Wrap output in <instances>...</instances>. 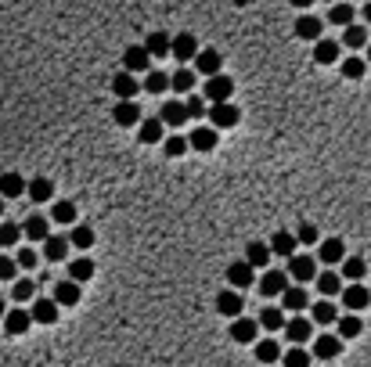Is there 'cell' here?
I'll list each match as a JSON object with an SVG mask.
<instances>
[{
  "instance_id": "cell-19",
  "label": "cell",
  "mask_w": 371,
  "mask_h": 367,
  "mask_svg": "<svg viewBox=\"0 0 371 367\" xmlns=\"http://www.w3.org/2000/svg\"><path fill=\"white\" fill-rule=\"evenodd\" d=\"M310 335H313V321H310V317H289V324H285V339H289L292 346L310 342Z\"/></svg>"
},
{
  "instance_id": "cell-30",
  "label": "cell",
  "mask_w": 371,
  "mask_h": 367,
  "mask_svg": "<svg viewBox=\"0 0 371 367\" xmlns=\"http://www.w3.org/2000/svg\"><path fill=\"white\" fill-rule=\"evenodd\" d=\"M163 133H166V123L158 119V116H151V119L141 123V137H137V141H141V144H158V141H166Z\"/></svg>"
},
{
  "instance_id": "cell-45",
  "label": "cell",
  "mask_w": 371,
  "mask_h": 367,
  "mask_svg": "<svg viewBox=\"0 0 371 367\" xmlns=\"http://www.w3.org/2000/svg\"><path fill=\"white\" fill-rule=\"evenodd\" d=\"M339 69H343V76H346V80H360V76L367 72V58L350 55V58H343V62H339Z\"/></svg>"
},
{
  "instance_id": "cell-3",
  "label": "cell",
  "mask_w": 371,
  "mask_h": 367,
  "mask_svg": "<svg viewBox=\"0 0 371 367\" xmlns=\"http://www.w3.org/2000/svg\"><path fill=\"white\" fill-rule=\"evenodd\" d=\"M249 285H259V281H256V267H249L245 259L231 263V267H227V288H235V292H245Z\"/></svg>"
},
{
  "instance_id": "cell-20",
  "label": "cell",
  "mask_w": 371,
  "mask_h": 367,
  "mask_svg": "<svg viewBox=\"0 0 371 367\" xmlns=\"http://www.w3.org/2000/svg\"><path fill=\"white\" fill-rule=\"evenodd\" d=\"M29 195V180L22 173H0V198H22Z\"/></svg>"
},
{
  "instance_id": "cell-50",
  "label": "cell",
  "mask_w": 371,
  "mask_h": 367,
  "mask_svg": "<svg viewBox=\"0 0 371 367\" xmlns=\"http://www.w3.org/2000/svg\"><path fill=\"white\" fill-rule=\"evenodd\" d=\"M33 295H36V285H33L29 278H22V281L11 285V299H15V302H29Z\"/></svg>"
},
{
  "instance_id": "cell-33",
  "label": "cell",
  "mask_w": 371,
  "mask_h": 367,
  "mask_svg": "<svg viewBox=\"0 0 371 367\" xmlns=\"http://www.w3.org/2000/svg\"><path fill=\"white\" fill-rule=\"evenodd\" d=\"M256 321H259V328H267V332H285V324H289L285 310H278V306H267Z\"/></svg>"
},
{
  "instance_id": "cell-5",
  "label": "cell",
  "mask_w": 371,
  "mask_h": 367,
  "mask_svg": "<svg viewBox=\"0 0 371 367\" xmlns=\"http://www.w3.org/2000/svg\"><path fill=\"white\" fill-rule=\"evenodd\" d=\"M231 339H235L238 346H256V342H259V321H252V317L231 321Z\"/></svg>"
},
{
  "instance_id": "cell-4",
  "label": "cell",
  "mask_w": 371,
  "mask_h": 367,
  "mask_svg": "<svg viewBox=\"0 0 371 367\" xmlns=\"http://www.w3.org/2000/svg\"><path fill=\"white\" fill-rule=\"evenodd\" d=\"M231 94H235V80L231 76H213V80H205V97L213 101V104H227L231 101Z\"/></svg>"
},
{
  "instance_id": "cell-39",
  "label": "cell",
  "mask_w": 371,
  "mask_h": 367,
  "mask_svg": "<svg viewBox=\"0 0 371 367\" xmlns=\"http://www.w3.org/2000/svg\"><path fill=\"white\" fill-rule=\"evenodd\" d=\"M50 224H76V202L62 198L50 205Z\"/></svg>"
},
{
  "instance_id": "cell-22",
  "label": "cell",
  "mask_w": 371,
  "mask_h": 367,
  "mask_svg": "<svg viewBox=\"0 0 371 367\" xmlns=\"http://www.w3.org/2000/svg\"><path fill=\"white\" fill-rule=\"evenodd\" d=\"M58 310H62V306H58L55 299L36 295V302H33L29 313H33V321H36V324H55V321H58Z\"/></svg>"
},
{
  "instance_id": "cell-35",
  "label": "cell",
  "mask_w": 371,
  "mask_h": 367,
  "mask_svg": "<svg viewBox=\"0 0 371 367\" xmlns=\"http://www.w3.org/2000/svg\"><path fill=\"white\" fill-rule=\"evenodd\" d=\"M252 353H256V360L259 363H274V360H281L285 353H281V346H278V339H259L256 346H252Z\"/></svg>"
},
{
  "instance_id": "cell-48",
  "label": "cell",
  "mask_w": 371,
  "mask_h": 367,
  "mask_svg": "<svg viewBox=\"0 0 371 367\" xmlns=\"http://www.w3.org/2000/svg\"><path fill=\"white\" fill-rule=\"evenodd\" d=\"M22 238H26L22 224H4V227H0V248H11V245H18Z\"/></svg>"
},
{
  "instance_id": "cell-41",
  "label": "cell",
  "mask_w": 371,
  "mask_h": 367,
  "mask_svg": "<svg viewBox=\"0 0 371 367\" xmlns=\"http://www.w3.org/2000/svg\"><path fill=\"white\" fill-rule=\"evenodd\" d=\"M353 15H357V11H353V4H346V0H339V4L328 8V22H332V26H343V29L353 26Z\"/></svg>"
},
{
  "instance_id": "cell-46",
  "label": "cell",
  "mask_w": 371,
  "mask_h": 367,
  "mask_svg": "<svg viewBox=\"0 0 371 367\" xmlns=\"http://www.w3.org/2000/svg\"><path fill=\"white\" fill-rule=\"evenodd\" d=\"M69 241H72V248L87 252V248H94V231H90V227H83V224H76V227L69 231Z\"/></svg>"
},
{
  "instance_id": "cell-25",
  "label": "cell",
  "mask_w": 371,
  "mask_h": 367,
  "mask_svg": "<svg viewBox=\"0 0 371 367\" xmlns=\"http://www.w3.org/2000/svg\"><path fill=\"white\" fill-rule=\"evenodd\" d=\"M29 328H33V313L29 310H8V317H4L8 335H26Z\"/></svg>"
},
{
  "instance_id": "cell-58",
  "label": "cell",
  "mask_w": 371,
  "mask_h": 367,
  "mask_svg": "<svg viewBox=\"0 0 371 367\" xmlns=\"http://www.w3.org/2000/svg\"><path fill=\"white\" fill-rule=\"evenodd\" d=\"M0 217H4V198H0Z\"/></svg>"
},
{
  "instance_id": "cell-32",
  "label": "cell",
  "mask_w": 371,
  "mask_h": 367,
  "mask_svg": "<svg viewBox=\"0 0 371 367\" xmlns=\"http://www.w3.org/2000/svg\"><path fill=\"white\" fill-rule=\"evenodd\" d=\"M271 256H274V252H271V245H263V241H249V248H245V263H249V267H256V270H263Z\"/></svg>"
},
{
  "instance_id": "cell-42",
  "label": "cell",
  "mask_w": 371,
  "mask_h": 367,
  "mask_svg": "<svg viewBox=\"0 0 371 367\" xmlns=\"http://www.w3.org/2000/svg\"><path fill=\"white\" fill-rule=\"evenodd\" d=\"M29 198H33V202H50V198H55V180L33 177V180H29Z\"/></svg>"
},
{
  "instance_id": "cell-2",
  "label": "cell",
  "mask_w": 371,
  "mask_h": 367,
  "mask_svg": "<svg viewBox=\"0 0 371 367\" xmlns=\"http://www.w3.org/2000/svg\"><path fill=\"white\" fill-rule=\"evenodd\" d=\"M289 278H292L296 285L317 281V259H313V256H303V252H296V256L289 259Z\"/></svg>"
},
{
  "instance_id": "cell-56",
  "label": "cell",
  "mask_w": 371,
  "mask_h": 367,
  "mask_svg": "<svg viewBox=\"0 0 371 367\" xmlns=\"http://www.w3.org/2000/svg\"><path fill=\"white\" fill-rule=\"evenodd\" d=\"M4 317H8V302L0 299V324H4Z\"/></svg>"
},
{
  "instance_id": "cell-61",
  "label": "cell",
  "mask_w": 371,
  "mask_h": 367,
  "mask_svg": "<svg viewBox=\"0 0 371 367\" xmlns=\"http://www.w3.org/2000/svg\"><path fill=\"white\" fill-rule=\"evenodd\" d=\"M364 4H367V0H364Z\"/></svg>"
},
{
  "instance_id": "cell-59",
  "label": "cell",
  "mask_w": 371,
  "mask_h": 367,
  "mask_svg": "<svg viewBox=\"0 0 371 367\" xmlns=\"http://www.w3.org/2000/svg\"><path fill=\"white\" fill-rule=\"evenodd\" d=\"M367 65H371V43H367Z\"/></svg>"
},
{
  "instance_id": "cell-16",
  "label": "cell",
  "mask_w": 371,
  "mask_h": 367,
  "mask_svg": "<svg viewBox=\"0 0 371 367\" xmlns=\"http://www.w3.org/2000/svg\"><path fill=\"white\" fill-rule=\"evenodd\" d=\"M296 36L306 40V43H317V40H325V22L317 18V15H303L296 22Z\"/></svg>"
},
{
  "instance_id": "cell-43",
  "label": "cell",
  "mask_w": 371,
  "mask_h": 367,
  "mask_svg": "<svg viewBox=\"0 0 371 367\" xmlns=\"http://www.w3.org/2000/svg\"><path fill=\"white\" fill-rule=\"evenodd\" d=\"M343 47H350V50H360V47H367V29H364L360 22H353L350 29H343Z\"/></svg>"
},
{
  "instance_id": "cell-21",
  "label": "cell",
  "mask_w": 371,
  "mask_h": 367,
  "mask_svg": "<svg viewBox=\"0 0 371 367\" xmlns=\"http://www.w3.org/2000/svg\"><path fill=\"white\" fill-rule=\"evenodd\" d=\"M112 119H116V126H141L144 123V116H141V109H137V104L134 101H119L116 104V109H112Z\"/></svg>"
},
{
  "instance_id": "cell-36",
  "label": "cell",
  "mask_w": 371,
  "mask_h": 367,
  "mask_svg": "<svg viewBox=\"0 0 371 367\" xmlns=\"http://www.w3.org/2000/svg\"><path fill=\"white\" fill-rule=\"evenodd\" d=\"M364 332V321L357 317V313H343V317H339V324H335V335L346 342V339H357Z\"/></svg>"
},
{
  "instance_id": "cell-17",
  "label": "cell",
  "mask_w": 371,
  "mask_h": 367,
  "mask_svg": "<svg viewBox=\"0 0 371 367\" xmlns=\"http://www.w3.org/2000/svg\"><path fill=\"white\" fill-rule=\"evenodd\" d=\"M158 119H163L166 126H173V130H181L191 116H188V104L184 101H166L163 109H158Z\"/></svg>"
},
{
  "instance_id": "cell-31",
  "label": "cell",
  "mask_w": 371,
  "mask_h": 367,
  "mask_svg": "<svg viewBox=\"0 0 371 367\" xmlns=\"http://www.w3.org/2000/svg\"><path fill=\"white\" fill-rule=\"evenodd\" d=\"M296 245H299V238L292 234V231H274V238H271V252L274 256H296Z\"/></svg>"
},
{
  "instance_id": "cell-52",
  "label": "cell",
  "mask_w": 371,
  "mask_h": 367,
  "mask_svg": "<svg viewBox=\"0 0 371 367\" xmlns=\"http://www.w3.org/2000/svg\"><path fill=\"white\" fill-rule=\"evenodd\" d=\"M296 238H299V245H321V234H317L313 224H303V227L296 231Z\"/></svg>"
},
{
  "instance_id": "cell-11",
  "label": "cell",
  "mask_w": 371,
  "mask_h": 367,
  "mask_svg": "<svg viewBox=\"0 0 371 367\" xmlns=\"http://www.w3.org/2000/svg\"><path fill=\"white\" fill-rule=\"evenodd\" d=\"M22 231H26V238L29 241H47L50 238V217H40V213H29L26 220H22Z\"/></svg>"
},
{
  "instance_id": "cell-55",
  "label": "cell",
  "mask_w": 371,
  "mask_h": 367,
  "mask_svg": "<svg viewBox=\"0 0 371 367\" xmlns=\"http://www.w3.org/2000/svg\"><path fill=\"white\" fill-rule=\"evenodd\" d=\"M360 15H364V22H371V0H367V4L360 8Z\"/></svg>"
},
{
  "instance_id": "cell-9",
  "label": "cell",
  "mask_w": 371,
  "mask_h": 367,
  "mask_svg": "<svg viewBox=\"0 0 371 367\" xmlns=\"http://www.w3.org/2000/svg\"><path fill=\"white\" fill-rule=\"evenodd\" d=\"M313 62L317 65H335V62H343V40H317L313 43Z\"/></svg>"
},
{
  "instance_id": "cell-51",
  "label": "cell",
  "mask_w": 371,
  "mask_h": 367,
  "mask_svg": "<svg viewBox=\"0 0 371 367\" xmlns=\"http://www.w3.org/2000/svg\"><path fill=\"white\" fill-rule=\"evenodd\" d=\"M18 270H22V267H18L15 256H0V281H15Z\"/></svg>"
},
{
  "instance_id": "cell-7",
  "label": "cell",
  "mask_w": 371,
  "mask_h": 367,
  "mask_svg": "<svg viewBox=\"0 0 371 367\" xmlns=\"http://www.w3.org/2000/svg\"><path fill=\"white\" fill-rule=\"evenodd\" d=\"M313 360H335L339 353H343V339L339 335H332V332H325V335H317L313 339Z\"/></svg>"
},
{
  "instance_id": "cell-37",
  "label": "cell",
  "mask_w": 371,
  "mask_h": 367,
  "mask_svg": "<svg viewBox=\"0 0 371 367\" xmlns=\"http://www.w3.org/2000/svg\"><path fill=\"white\" fill-rule=\"evenodd\" d=\"M364 274H367V263H364V259H360V256H346V263H343V281L360 285Z\"/></svg>"
},
{
  "instance_id": "cell-60",
  "label": "cell",
  "mask_w": 371,
  "mask_h": 367,
  "mask_svg": "<svg viewBox=\"0 0 371 367\" xmlns=\"http://www.w3.org/2000/svg\"><path fill=\"white\" fill-rule=\"evenodd\" d=\"M328 4H339V0H328Z\"/></svg>"
},
{
  "instance_id": "cell-53",
  "label": "cell",
  "mask_w": 371,
  "mask_h": 367,
  "mask_svg": "<svg viewBox=\"0 0 371 367\" xmlns=\"http://www.w3.org/2000/svg\"><path fill=\"white\" fill-rule=\"evenodd\" d=\"M184 104H188V116H191V119H202V116L209 112V109H205V101H202V97H195V94H191Z\"/></svg>"
},
{
  "instance_id": "cell-1",
  "label": "cell",
  "mask_w": 371,
  "mask_h": 367,
  "mask_svg": "<svg viewBox=\"0 0 371 367\" xmlns=\"http://www.w3.org/2000/svg\"><path fill=\"white\" fill-rule=\"evenodd\" d=\"M292 288V278H289V270H263V278H259V292H263V299H281L285 292Z\"/></svg>"
},
{
  "instance_id": "cell-12",
  "label": "cell",
  "mask_w": 371,
  "mask_h": 367,
  "mask_svg": "<svg viewBox=\"0 0 371 367\" xmlns=\"http://www.w3.org/2000/svg\"><path fill=\"white\" fill-rule=\"evenodd\" d=\"M339 299H343V310H350V313H357V310H367V306H371V292H367L364 285H346Z\"/></svg>"
},
{
  "instance_id": "cell-23",
  "label": "cell",
  "mask_w": 371,
  "mask_h": 367,
  "mask_svg": "<svg viewBox=\"0 0 371 367\" xmlns=\"http://www.w3.org/2000/svg\"><path fill=\"white\" fill-rule=\"evenodd\" d=\"M281 310H289L292 317H299V310H310V295L303 285H292L285 295H281Z\"/></svg>"
},
{
  "instance_id": "cell-24",
  "label": "cell",
  "mask_w": 371,
  "mask_h": 367,
  "mask_svg": "<svg viewBox=\"0 0 371 367\" xmlns=\"http://www.w3.org/2000/svg\"><path fill=\"white\" fill-rule=\"evenodd\" d=\"M188 141H191L195 151H213L220 137H217V126H195V130L188 133Z\"/></svg>"
},
{
  "instance_id": "cell-10",
  "label": "cell",
  "mask_w": 371,
  "mask_h": 367,
  "mask_svg": "<svg viewBox=\"0 0 371 367\" xmlns=\"http://www.w3.org/2000/svg\"><path fill=\"white\" fill-rule=\"evenodd\" d=\"M242 310H245V302H242V292H235V288H224V292H217V313H224V317L238 321V317H242Z\"/></svg>"
},
{
  "instance_id": "cell-54",
  "label": "cell",
  "mask_w": 371,
  "mask_h": 367,
  "mask_svg": "<svg viewBox=\"0 0 371 367\" xmlns=\"http://www.w3.org/2000/svg\"><path fill=\"white\" fill-rule=\"evenodd\" d=\"M15 259H18V267H22V270H33V267H36V248H22Z\"/></svg>"
},
{
  "instance_id": "cell-28",
  "label": "cell",
  "mask_w": 371,
  "mask_h": 367,
  "mask_svg": "<svg viewBox=\"0 0 371 367\" xmlns=\"http://www.w3.org/2000/svg\"><path fill=\"white\" fill-rule=\"evenodd\" d=\"M69 248H72V241H69L65 234H50V238L43 241V256L50 259V263H62Z\"/></svg>"
},
{
  "instance_id": "cell-14",
  "label": "cell",
  "mask_w": 371,
  "mask_h": 367,
  "mask_svg": "<svg viewBox=\"0 0 371 367\" xmlns=\"http://www.w3.org/2000/svg\"><path fill=\"white\" fill-rule=\"evenodd\" d=\"M220 69H224V55H220V50H202V55L195 58V72L205 76V80L220 76Z\"/></svg>"
},
{
  "instance_id": "cell-40",
  "label": "cell",
  "mask_w": 371,
  "mask_h": 367,
  "mask_svg": "<svg viewBox=\"0 0 371 367\" xmlns=\"http://www.w3.org/2000/svg\"><path fill=\"white\" fill-rule=\"evenodd\" d=\"M170 87H173V76L163 72V69H151L148 80H144V90H148V94H166Z\"/></svg>"
},
{
  "instance_id": "cell-34",
  "label": "cell",
  "mask_w": 371,
  "mask_h": 367,
  "mask_svg": "<svg viewBox=\"0 0 371 367\" xmlns=\"http://www.w3.org/2000/svg\"><path fill=\"white\" fill-rule=\"evenodd\" d=\"M90 278H94V259H87V256L69 259V281L83 285V281H90Z\"/></svg>"
},
{
  "instance_id": "cell-15",
  "label": "cell",
  "mask_w": 371,
  "mask_h": 367,
  "mask_svg": "<svg viewBox=\"0 0 371 367\" xmlns=\"http://www.w3.org/2000/svg\"><path fill=\"white\" fill-rule=\"evenodd\" d=\"M123 69L134 76V72H148L151 69V55H148V50H144V43L141 47H127L123 50Z\"/></svg>"
},
{
  "instance_id": "cell-13",
  "label": "cell",
  "mask_w": 371,
  "mask_h": 367,
  "mask_svg": "<svg viewBox=\"0 0 371 367\" xmlns=\"http://www.w3.org/2000/svg\"><path fill=\"white\" fill-rule=\"evenodd\" d=\"M310 321H313V324H321V328H332V324H339V306H335L332 299L313 302V306H310Z\"/></svg>"
},
{
  "instance_id": "cell-29",
  "label": "cell",
  "mask_w": 371,
  "mask_h": 367,
  "mask_svg": "<svg viewBox=\"0 0 371 367\" xmlns=\"http://www.w3.org/2000/svg\"><path fill=\"white\" fill-rule=\"evenodd\" d=\"M80 295H83V292H80V285L65 278V281H58V285H55V295H50V299H55L58 306H65V310H69V306H76V302H80Z\"/></svg>"
},
{
  "instance_id": "cell-38",
  "label": "cell",
  "mask_w": 371,
  "mask_h": 367,
  "mask_svg": "<svg viewBox=\"0 0 371 367\" xmlns=\"http://www.w3.org/2000/svg\"><path fill=\"white\" fill-rule=\"evenodd\" d=\"M112 90H116V97H119V101H134V94L141 90V83H137L130 72H119V76L112 80Z\"/></svg>"
},
{
  "instance_id": "cell-8",
  "label": "cell",
  "mask_w": 371,
  "mask_h": 367,
  "mask_svg": "<svg viewBox=\"0 0 371 367\" xmlns=\"http://www.w3.org/2000/svg\"><path fill=\"white\" fill-rule=\"evenodd\" d=\"M238 119H242V112L235 109L231 101L227 104H213V109H209V126H217V130H231V126H238Z\"/></svg>"
},
{
  "instance_id": "cell-57",
  "label": "cell",
  "mask_w": 371,
  "mask_h": 367,
  "mask_svg": "<svg viewBox=\"0 0 371 367\" xmlns=\"http://www.w3.org/2000/svg\"><path fill=\"white\" fill-rule=\"evenodd\" d=\"M292 4H296V8H303V11H306V8H310V4H313V0H292Z\"/></svg>"
},
{
  "instance_id": "cell-26",
  "label": "cell",
  "mask_w": 371,
  "mask_h": 367,
  "mask_svg": "<svg viewBox=\"0 0 371 367\" xmlns=\"http://www.w3.org/2000/svg\"><path fill=\"white\" fill-rule=\"evenodd\" d=\"M317 292H321V299H332V295H343V274H335V270H325V274H317Z\"/></svg>"
},
{
  "instance_id": "cell-47",
  "label": "cell",
  "mask_w": 371,
  "mask_h": 367,
  "mask_svg": "<svg viewBox=\"0 0 371 367\" xmlns=\"http://www.w3.org/2000/svg\"><path fill=\"white\" fill-rule=\"evenodd\" d=\"M310 360H313V353L303 349V346H292V349H285V356H281L285 367H310Z\"/></svg>"
},
{
  "instance_id": "cell-18",
  "label": "cell",
  "mask_w": 371,
  "mask_h": 367,
  "mask_svg": "<svg viewBox=\"0 0 371 367\" xmlns=\"http://www.w3.org/2000/svg\"><path fill=\"white\" fill-rule=\"evenodd\" d=\"M317 259H321V263H346V241L343 238H325L321 241V248H317Z\"/></svg>"
},
{
  "instance_id": "cell-27",
  "label": "cell",
  "mask_w": 371,
  "mask_h": 367,
  "mask_svg": "<svg viewBox=\"0 0 371 367\" xmlns=\"http://www.w3.org/2000/svg\"><path fill=\"white\" fill-rule=\"evenodd\" d=\"M144 50L151 58H166V55H173V36L170 33H151L144 40Z\"/></svg>"
},
{
  "instance_id": "cell-49",
  "label": "cell",
  "mask_w": 371,
  "mask_h": 367,
  "mask_svg": "<svg viewBox=\"0 0 371 367\" xmlns=\"http://www.w3.org/2000/svg\"><path fill=\"white\" fill-rule=\"evenodd\" d=\"M188 148H191V141H188V137H181V133H177V137H166V141H163V151L170 155V159H181V155H184Z\"/></svg>"
},
{
  "instance_id": "cell-44",
  "label": "cell",
  "mask_w": 371,
  "mask_h": 367,
  "mask_svg": "<svg viewBox=\"0 0 371 367\" xmlns=\"http://www.w3.org/2000/svg\"><path fill=\"white\" fill-rule=\"evenodd\" d=\"M195 80H198V72L188 69V65H181V69L173 72V90H177V94H191V90H195Z\"/></svg>"
},
{
  "instance_id": "cell-6",
  "label": "cell",
  "mask_w": 371,
  "mask_h": 367,
  "mask_svg": "<svg viewBox=\"0 0 371 367\" xmlns=\"http://www.w3.org/2000/svg\"><path fill=\"white\" fill-rule=\"evenodd\" d=\"M202 55V50H198V36L195 33H177L173 36V58L184 65V62H195Z\"/></svg>"
}]
</instances>
